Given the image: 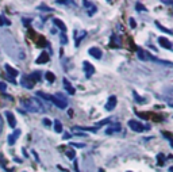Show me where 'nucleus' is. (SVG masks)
<instances>
[{"label": "nucleus", "mask_w": 173, "mask_h": 172, "mask_svg": "<svg viewBox=\"0 0 173 172\" xmlns=\"http://www.w3.org/2000/svg\"><path fill=\"white\" fill-rule=\"evenodd\" d=\"M37 95L43 98V99H46V100H49V102H52L53 104H56L57 107L61 109V110L67 109V106H68V99L65 98L64 94H61V92H57L56 95H47V94L39 91V92H37Z\"/></svg>", "instance_id": "f257e3e1"}, {"label": "nucleus", "mask_w": 173, "mask_h": 172, "mask_svg": "<svg viewBox=\"0 0 173 172\" xmlns=\"http://www.w3.org/2000/svg\"><path fill=\"white\" fill-rule=\"evenodd\" d=\"M22 106L27 110V111H30V113H43L45 111L43 104L41 103L38 99H35V98L23 99L22 100Z\"/></svg>", "instance_id": "f03ea898"}, {"label": "nucleus", "mask_w": 173, "mask_h": 172, "mask_svg": "<svg viewBox=\"0 0 173 172\" xmlns=\"http://www.w3.org/2000/svg\"><path fill=\"white\" fill-rule=\"evenodd\" d=\"M137 56H138V58H141L142 61H154V63H157V64L169 65V67H172V65H173L172 63H169V61H164V60H160V58H157V57L151 56L149 52L143 50V49H138V50H137Z\"/></svg>", "instance_id": "7ed1b4c3"}, {"label": "nucleus", "mask_w": 173, "mask_h": 172, "mask_svg": "<svg viewBox=\"0 0 173 172\" xmlns=\"http://www.w3.org/2000/svg\"><path fill=\"white\" fill-rule=\"evenodd\" d=\"M127 125H129V128L133 130V132L135 133H142V132H145V130H149L150 128L149 126H145V125H142L141 122H138V121H135V119H130L129 122H127Z\"/></svg>", "instance_id": "20e7f679"}, {"label": "nucleus", "mask_w": 173, "mask_h": 172, "mask_svg": "<svg viewBox=\"0 0 173 172\" xmlns=\"http://www.w3.org/2000/svg\"><path fill=\"white\" fill-rule=\"evenodd\" d=\"M83 68H84V72H85V77H86V79H89V77L95 73V67L91 63H88V61H84V63H83Z\"/></svg>", "instance_id": "39448f33"}, {"label": "nucleus", "mask_w": 173, "mask_h": 172, "mask_svg": "<svg viewBox=\"0 0 173 172\" xmlns=\"http://www.w3.org/2000/svg\"><path fill=\"white\" fill-rule=\"evenodd\" d=\"M83 4H84V7L86 8V14H88L89 16H93L97 12V7L95 6V4H92L91 2H83Z\"/></svg>", "instance_id": "423d86ee"}, {"label": "nucleus", "mask_w": 173, "mask_h": 172, "mask_svg": "<svg viewBox=\"0 0 173 172\" xmlns=\"http://www.w3.org/2000/svg\"><path fill=\"white\" fill-rule=\"evenodd\" d=\"M116 102H118L116 96L111 95L108 98V100H107V103H106V110H107V111H112V110L115 109V106H116Z\"/></svg>", "instance_id": "0eeeda50"}, {"label": "nucleus", "mask_w": 173, "mask_h": 172, "mask_svg": "<svg viewBox=\"0 0 173 172\" xmlns=\"http://www.w3.org/2000/svg\"><path fill=\"white\" fill-rule=\"evenodd\" d=\"M20 84H22L24 88L31 89L32 87H34V84H35V83H34L32 80H30V77H28V76H23V77H22V80H20Z\"/></svg>", "instance_id": "6e6552de"}, {"label": "nucleus", "mask_w": 173, "mask_h": 172, "mask_svg": "<svg viewBox=\"0 0 173 172\" xmlns=\"http://www.w3.org/2000/svg\"><path fill=\"white\" fill-rule=\"evenodd\" d=\"M4 117L7 118V122H8V125H10V128H15V126H16V119H15L14 114H12L11 111H6V113H4Z\"/></svg>", "instance_id": "1a4fd4ad"}, {"label": "nucleus", "mask_w": 173, "mask_h": 172, "mask_svg": "<svg viewBox=\"0 0 173 172\" xmlns=\"http://www.w3.org/2000/svg\"><path fill=\"white\" fill-rule=\"evenodd\" d=\"M121 129H122L121 124H112V125H110L108 128L106 129V134H114V133H118V132H121Z\"/></svg>", "instance_id": "9d476101"}, {"label": "nucleus", "mask_w": 173, "mask_h": 172, "mask_svg": "<svg viewBox=\"0 0 173 172\" xmlns=\"http://www.w3.org/2000/svg\"><path fill=\"white\" fill-rule=\"evenodd\" d=\"M158 43L161 45L162 48H165V49H169V50H172L173 49V45H172V42L168 38H164V37H160L158 38Z\"/></svg>", "instance_id": "9b49d317"}, {"label": "nucleus", "mask_w": 173, "mask_h": 172, "mask_svg": "<svg viewBox=\"0 0 173 172\" xmlns=\"http://www.w3.org/2000/svg\"><path fill=\"white\" fill-rule=\"evenodd\" d=\"M88 53L93 57V58H96V60H100L101 56H103V53H101V50L99 48H89Z\"/></svg>", "instance_id": "f8f14e48"}, {"label": "nucleus", "mask_w": 173, "mask_h": 172, "mask_svg": "<svg viewBox=\"0 0 173 172\" xmlns=\"http://www.w3.org/2000/svg\"><path fill=\"white\" fill-rule=\"evenodd\" d=\"M19 136H20V130H19V129H16L14 133L8 136V140H7L8 145H14V144H15V141L18 140V137H19Z\"/></svg>", "instance_id": "ddd939ff"}, {"label": "nucleus", "mask_w": 173, "mask_h": 172, "mask_svg": "<svg viewBox=\"0 0 173 172\" xmlns=\"http://www.w3.org/2000/svg\"><path fill=\"white\" fill-rule=\"evenodd\" d=\"M85 37H86V31H75V45H76V46H79V45H80V42H81V41H83L84 38H85Z\"/></svg>", "instance_id": "4468645a"}, {"label": "nucleus", "mask_w": 173, "mask_h": 172, "mask_svg": "<svg viewBox=\"0 0 173 172\" xmlns=\"http://www.w3.org/2000/svg\"><path fill=\"white\" fill-rule=\"evenodd\" d=\"M62 84H64V88L67 89V92L69 94V95H75L76 89L72 87V84L69 83V80H68V79H65V77H64V80H62Z\"/></svg>", "instance_id": "2eb2a0df"}, {"label": "nucleus", "mask_w": 173, "mask_h": 172, "mask_svg": "<svg viewBox=\"0 0 173 172\" xmlns=\"http://www.w3.org/2000/svg\"><path fill=\"white\" fill-rule=\"evenodd\" d=\"M35 63L37 64H46V63H49V53L47 52H42L39 54L38 58H37Z\"/></svg>", "instance_id": "dca6fc26"}, {"label": "nucleus", "mask_w": 173, "mask_h": 172, "mask_svg": "<svg viewBox=\"0 0 173 172\" xmlns=\"http://www.w3.org/2000/svg\"><path fill=\"white\" fill-rule=\"evenodd\" d=\"M53 23H54V26H57V27H58V28H60V30L62 31V33H65V31H67V26H65V23L62 22V20H60V19L54 18V19H53Z\"/></svg>", "instance_id": "f3484780"}, {"label": "nucleus", "mask_w": 173, "mask_h": 172, "mask_svg": "<svg viewBox=\"0 0 173 172\" xmlns=\"http://www.w3.org/2000/svg\"><path fill=\"white\" fill-rule=\"evenodd\" d=\"M73 130H77V132H79V130H84V132H92V133H95V132H97V128L96 126H93V128H84V126H73Z\"/></svg>", "instance_id": "a211bd4d"}, {"label": "nucleus", "mask_w": 173, "mask_h": 172, "mask_svg": "<svg viewBox=\"0 0 173 172\" xmlns=\"http://www.w3.org/2000/svg\"><path fill=\"white\" fill-rule=\"evenodd\" d=\"M4 68H6V71L8 72V75H10V77H15V76H18V75H19V72L16 71L15 68H12L11 65L6 64V67H4Z\"/></svg>", "instance_id": "6ab92c4d"}, {"label": "nucleus", "mask_w": 173, "mask_h": 172, "mask_svg": "<svg viewBox=\"0 0 173 172\" xmlns=\"http://www.w3.org/2000/svg\"><path fill=\"white\" fill-rule=\"evenodd\" d=\"M28 77H30V80H32L34 83H37V81L41 80V77H42V75H41V72H32L31 75H27Z\"/></svg>", "instance_id": "aec40b11"}, {"label": "nucleus", "mask_w": 173, "mask_h": 172, "mask_svg": "<svg viewBox=\"0 0 173 172\" xmlns=\"http://www.w3.org/2000/svg\"><path fill=\"white\" fill-rule=\"evenodd\" d=\"M156 26H157V27H158L162 33H166V34H169V35H173V31H172V30H169V28H166V27H164L160 22H156Z\"/></svg>", "instance_id": "412c9836"}, {"label": "nucleus", "mask_w": 173, "mask_h": 172, "mask_svg": "<svg viewBox=\"0 0 173 172\" xmlns=\"http://www.w3.org/2000/svg\"><path fill=\"white\" fill-rule=\"evenodd\" d=\"M45 77H46V80L49 81V83H53V81L56 80L54 73H52V72H46V73H45Z\"/></svg>", "instance_id": "4be33fe9"}, {"label": "nucleus", "mask_w": 173, "mask_h": 172, "mask_svg": "<svg viewBox=\"0 0 173 172\" xmlns=\"http://www.w3.org/2000/svg\"><path fill=\"white\" fill-rule=\"evenodd\" d=\"M54 130H56L57 133H61V132H62V125H61V122H60L58 119L54 121Z\"/></svg>", "instance_id": "5701e85b"}, {"label": "nucleus", "mask_w": 173, "mask_h": 172, "mask_svg": "<svg viewBox=\"0 0 173 172\" xmlns=\"http://www.w3.org/2000/svg\"><path fill=\"white\" fill-rule=\"evenodd\" d=\"M135 8H137V11H143V12H146L147 11V8L143 6L142 3H139V2H137L135 3Z\"/></svg>", "instance_id": "b1692460"}, {"label": "nucleus", "mask_w": 173, "mask_h": 172, "mask_svg": "<svg viewBox=\"0 0 173 172\" xmlns=\"http://www.w3.org/2000/svg\"><path fill=\"white\" fill-rule=\"evenodd\" d=\"M65 153H67V156L71 159V160H75V159H76V152H75L73 149H69V150H67Z\"/></svg>", "instance_id": "393cba45"}, {"label": "nucleus", "mask_w": 173, "mask_h": 172, "mask_svg": "<svg viewBox=\"0 0 173 172\" xmlns=\"http://www.w3.org/2000/svg\"><path fill=\"white\" fill-rule=\"evenodd\" d=\"M133 95H134V99L137 100L138 103H145V102H146L145 99H143V98H139V96H138V94L135 92V91H133Z\"/></svg>", "instance_id": "a878e982"}, {"label": "nucleus", "mask_w": 173, "mask_h": 172, "mask_svg": "<svg viewBox=\"0 0 173 172\" xmlns=\"http://www.w3.org/2000/svg\"><path fill=\"white\" fill-rule=\"evenodd\" d=\"M157 159H158L157 164H158V165H164V163H165V156H164V154H161V153H160L158 156H157Z\"/></svg>", "instance_id": "bb28decb"}, {"label": "nucleus", "mask_w": 173, "mask_h": 172, "mask_svg": "<svg viewBox=\"0 0 173 172\" xmlns=\"http://www.w3.org/2000/svg\"><path fill=\"white\" fill-rule=\"evenodd\" d=\"M61 43H62V45L68 43V37L65 35V33H61Z\"/></svg>", "instance_id": "cd10ccee"}, {"label": "nucleus", "mask_w": 173, "mask_h": 172, "mask_svg": "<svg viewBox=\"0 0 173 172\" xmlns=\"http://www.w3.org/2000/svg\"><path fill=\"white\" fill-rule=\"evenodd\" d=\"M107 124H110V118H108V119H103V121H100V122H99V124H96V128L99 129V128H100V126H103V125H107Z\"/></svg>", "instance_id": "c85d7f7f"}, {"label": "nucleus", "mask_w": 173, "mask_h": 172, "mask_svg": "<svg viewBox=\"0 0 173 172\" xmlns=\"http://www.w3.org/2000/svg\"><path fill=\"white\" fill-rule=\"evenodd\" d=\"M3 24H10V20H6L3 15H0V26H3Z\"/></svg>", "instance_id": "c756f323"}, {"label": "nucleus", "mask_w": 173, "mask_h": 172, "mask_svg": "<svg viewBox=\"0 0 173 172\" xmlns=\"http://www.w3.org/2000/svg\"><path fill=\"white\" fill-rule=\"evenodd\" d=\"M71 145L73 148H84L85 144H79V142H71Z\"/></svg>", "instance_id": "7c9ffc66"}, {"label": "nucleus", "mask_w": 173, "mask_h": 172, "mask_svg": "<svg viewBox=\"0 0 173 172\" xmlns=\"http://www.w3.org/2000/svg\"><path fill=\"white\" fill-rule=\"evenodd\" d=\"M162 136H165V137H168V140H172L173 138V136L171 133H166V132H162Z\"/></svg>", "instance_id": "2f4dec72"}, {"label": "nucleus", "mask_w": 173, "mask_h": 172, "mask_svg": "<svg viewBox=\"0 0 173 172\" xmlns=\"http://www.w3.org/2000/svg\"><path fill=\"white\" fill-rule=\"evenodd\" d=\"M129 22H130V26L133 27V28H134L135 26H137V23H135V20H134L133 18H130V20H129Z\"/></svg>", "instance_id": "473e14b6"}, {"label": "nucleus", "mask_w": 173, "mask_h": 172, "mask_svg": "<svg viewBox=\"0 0 173 172\" xmlns=\"http://www.w3.org/2000/svg\"><path fill=\"white\" fill-rule=\"evenodd\" d=\"M6 88H7V84H4L0 81V91H6Z\"/></svg>", "instance_id": "72a5a7b5"}, {"label": "nucleus", "mask_w": 173, "mask_h": 172, "mask_svg": "<svg viewBox=\"0 0 173 172\" xmlns=\"http://www.w3.org/2000/svg\"><path fill=\"white\" fill-rule=\"evenodd\" d=\"M39 10H42V11H52V8H49L46 6H39Z\"/></svg>", "instance_id": "f704fd0d"}, {"label": "nucleus", "mask_w": 173, "mask_h": 172, "mask_svg": "<svg viewBox=\"0 0 173 172\" xmlns=\"http://www.w3.org/2000/svg\"><path fill=\"white\" fill-rule=\"evenodd\" d=\"M43 125H46V126H50V125H52V122L49 121V119H46V118H45V119H43Z\"/></svg>", "instance_id": "c9c22d12"}, {"label": "nucleus", "mask_w": 173, "mask_h": 172, "mask_svg": "<svg viewBox=\"0 0 173 172\" xmlns=\"http://www.w3.org/2000/svg\"><path fill=\"white\" fill-rule=\"evenodd\" d=\"M75 169H76V172H80L79 171V165H77V161H75Z\"/></svg>", "instance_id": "e433bc0d"}, {"label": "nucleus", "mask_w": 173, "mask_h": 172, "mask_svg": "<svg viewBox=\"0 0 173 172\" xmlns=\"http://www.w3.org/2000/svg\"><path fill=\"white\" fill-rule=\"evenodd\" d=\"M69 137H71V134H69V133H65L64 134V138H69Z\"/></svg>", "instance_id": "4c0bfd02"}, {"label": "nucleus", "mask_w": 173, "mask_h": 172, "mask_svg": "<svg viewBox=\"0 0 173 172\" xmlns=\"http://www.w3.org/2000/svg\"><path fill=\"white\" fill-rule=\"evenodd\" d=\"M164 4H173V2H168V0H165V2H162Z\"/></svg>", "instance_id": "58836bf2"}, {"label": "nucleus", "mask_w": 173, "mask_h": 172, "mask_svg": "<svg viewBox=\"0 0 173 172\" xmlns=\"http://www.w3.org/2000/svg\"><path fill=\"white\" fill-rule=\"evenodd\" d=\"M169 172H173V167H171V168H169Z\"/></svg>", "instance_id": "ea45409f"}, {"label": "nucleus", "mask_w": 173, "mask_h": 172, "mask_svg": "<svg viewBox=\"0 0 173 172\" xmlns=\"http://www.w3.org/2000/svg\"><path fill=\"white\" fill-rule=\"evenodd\" d=\"M99 172H104V169H103V168H100V169H99Z\"/></svg>", "instance_id": "a19ab883"}, {"label": "nucleus", "mask_w": 173, "mask_h": 172, "mask_svg": "<svg viewBox=\"0 0 173 172\" xmlns=\"http://www.w3.org/2000/svg\"><path fill=\"white\" fill-rule=\"evenodd\" d=\"M171 106H172V107H173V103H172V104H171Z\"/></svg>", "instance_id": "79ce46f5"}]
</instances>
